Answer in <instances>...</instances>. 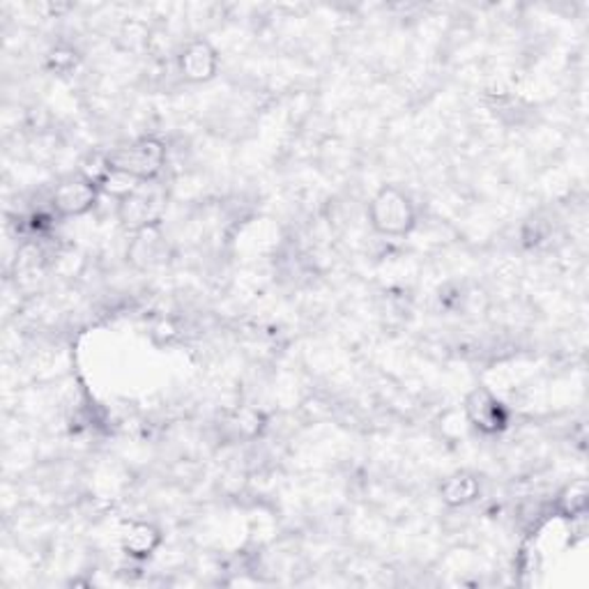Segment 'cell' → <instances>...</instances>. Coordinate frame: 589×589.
I'll list each match as a JSON object with an SVG mask.
<instances>
[{
  "label": "cell",
  "mask_w": 589,
  "mask_h": 589,
  "mask_svg": "<svg viewBox=\"0 0 589 589\" xmlns=\"http://www.w3.org/2000/svg\"><path fill=\"white\" fill-rule=\"evenodd\" d=\"M167 167V146L154 137H141L104 154V169L137 182H152Z\"/></svg>",
  "instance_id": "cell-1"
},
{
  "label": "cell",
  "mask_w": 589,
  "mask_h": 589,
  "mask_svg": "<svg viewBox=\"0 0 589 589\" xmlns=\"http://www.w3.org/2000/svg\"><path fill=\"white\" fill-rule=\"evenodd\" d=\"M368 222L373 231L381 235L404 237L417 224L415 205L404 192L398 190V186L385 184L376 194H373L368 203Z\"/></svg>",
  "instance_id": "cell-2"
},
{
  "label": "cell",
  "mask_w": 589,
  "mask_h": 589,
  "mask_svg": "<svg viewBox=\"0 0 589 589\" xmlns=\"http://www.w3.org/2000/svg\"><path fill=\"white\" fill-rule=\"evenodd\" d=\"M164 207H167V196L159 190H154V186H148V182H143L131 194L120 199L118 217L125 228L141 233V231L154 228L159 222H162Z\"/></svg>",
  "instance_id": "cell-3"
},
{
  "label": "cell",
  "mask_w": 589,
  "mask_h": 589,
  "mask_svg": "<svg viewBox=\"0 0 589 589\" xmlns=\"http://www.w3.org/2000/svg\"><path fill=\"white\" fill-rule=\"evenodd\" d=\"M465 419L484 436H497L508 426V408L486 387H476L465 396Z\"/></svg>",
  "instance_id": "cell-4"
},
{
  "label": "cell",
  "mask_w": 589,
  "mask_h": 589,
  "mask_svg": "<svg viewBox=\"0 0 589 589\" xmlns=\"http://www.w3.org/2000/svg\"><path fill=\"white\" fill-rule=\"evenodd\" d=\"M99 184L95 178L72 175L53 190L51 203L61 217H84L99 201Z\"/></svg>",
  "instance_id": "cell-5"
},
{
  "label": "cell",
  "mask_w": 589,
  "mask_h": 589,
  "mask_svg": "<svg viewBox=\"0 0 589 589\" xmlns=\"http://www.w3.org/2000/svg\"><path fill=\"white\" fill-rule=\"evenodd\" d=\"M178 69L190 84L212 82L219 72V53L207 40H192L180 51Z\"/></svg>",
  "instance_id": "cell-6"
},
{
  "label": "cell",
  "mask_w": 589,
  "mask_h": 589,
  "mask_svg": "<svg viewBox=\"0 0 589 589\" xmlns=\"http://www.w3.org/2000/svg\"><path fill=\"white\" fill-rule=\"evenodd\" d=\"M120 546L133 559H148L162 546V529L148 521H131L120 534Z\"/></svg>",
  "instance_id": "cell-7"
},
{
  "label": "cell",
  "mask_w": 589,
  "mask_h": 589,
  "mask_svg": "<svg viewBox=\"0 0 589 589\" xmlns=\"http://www.w3.org/2000/svg\"><path fill=\"white\" fill-rule=\"evenodd\" d=\"M481 493V484L479 479L470 472H453L447 479H442L440 484V497L447 506H468L472 504Z\"/></svg>",
  "instance_id": "cell-8"
},
{
  "label": "cell",
  "mask_w": 589,
  "mask_h": 589,
  "mask_svg": "<svg viewBox=\"0 0 589 589\" xmlns=\"http://www.w3.org/2000/svg\"><path fill=\"white\" fill-rule=\"evenodd\" d=\"M587 500H589V489H587V479H576L571 484L561 489L557 497V508L561 516L567 518H582L587 512Z\"/></svg>",
  "instance_id": "cell-9"
},
{
  "label": "cell",
  "mask_w": 589,
  "mask_h": 589,
  "mask_svg": "<svg viewBox=\"0 0 589 589\" xmlns=\"http://www.w3.org/2000/svg\"><path fill=\"white\" fill-rule=\"evenodd\" d=\"M74 56H76V53L69 51V49H56V51L51 53L49 63H51V67H56L58 72H65V69H69V67H74V63H76Z\"/></svg>",
  "instance_id": "cell-10"
}]
</instances>
